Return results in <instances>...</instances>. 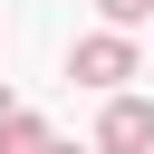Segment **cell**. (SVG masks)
Here are the masks:
<instances>
[{"label":"cell","instance_id":"3","mask_svg":"<svg viewBox=\"0 0 154 154\" xmlns=\"http://www.w3.org/2000/svg\"><path fill=\"white\" fill-rule=\"evenodd\" d=\"M38 144H48V125L29 106H0V154H38Z\"/></svg>","mask_w":154,"mask_h":154},{"label":"cell","instance_id":"2","mask_svg":"<svg viewBox=\"0 0 154 154\" xmlns=\"http://www.w3.org/2000/svg\"><path fill=\"white\" fill-rule=\"evenodd\" d=\"M96 154H154V106H144V96H106Z\"/></svg>","mask_w":154,"mask_h":154},{"label":"cell","instance_id":"4","mask_svg":"<svg viewBox=\"0 0 154 154\" xmlns=\"http://www.w3.org/2000/svg\"><path fill=\"white\" fill-rule=\"evenodd\" d=\"M96 10H106L116 29H144V19H154V0H96Z\"/></svg>","mask_w":154,"mask_h":154},{"label":"cell","instance_id":"1","mask_svg":"<svg viewBox=\"0 0 154 154\" xmlns=\"http://www.w3.org/2000/svg\"><path fill=\"white\" fill-rule=\"evenodd\" d=\"M135 67H144V58H135V38H125L116 19H106L96 38H77V48H67V77H77V87H106V96H116Z\"/></svg>","mask_w":154,"mask_h":154},{"label":"cell","instance_id":"5","mask_svg":"<svg viewBox=\"0 0 154 154\" xmlns=\"http://www.w3.org/2000/svg\"><path fill=\"white\" fill-rule=\"evenodd\" d=\"M38 154H77V144H58V135H48V144H38Z\"/></svg>","mask_w":154,"mask_h":154}]
</instances>
